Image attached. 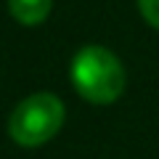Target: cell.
I'll list each match as a JSON object with an SVG mask.
<instances>
[{
	"label": "cell",
	"mask_w": 159,
	"mask_h": 159,
	"mask_svg": "<svg viewBox=\"0 0 159 159\" xmlns=\"http://www.w3.org/2000/svg\"><path fill=\"white\" fill-rule=\"evenodd\" d=\"M53 0H8V11L24 27H34V24L45 21L51 13Z\"/></svg>",
	"instance_id": "3"
},
{
	"label": "cell",
	"mask_w": 159,
	"mask_h": 159,
	"mask_svg": "<svg viewBox=\"0 0 159 159\" xmlns=\"http://www.w3.org/2000/svg\"><path fill=\"white\" fill-rule=\"evenodd\" d=\"M64 125V103L53 93H34L24 98L8 119V135L19 146H43Z\"/></svg>",
	"instance_id": "2"
},
{
	"label": "cell",
	"mask_w": 159,
	"mask_h": 159,
	"mask_svg": "<svg viewBox=\"0 0 159 159\" xmlns=\"http://www.w3.org/2000/svg\"><path fill=\"white\" fill-rule=\"evenodd\" d=\"M138 11L154 29H159V0H138Z\"/></svg>",
	"instance_id": "4"
},
{
	"label": "cell",
	"mask_w": 159,
	"mask_h": 159,
	"mask_svg": "<svg viewBox=\"0 0 159 159\" xmlns=\"http://www.w3.org/2000/svg\"><path fill=\"white\" fill-rule=\"evenodd\" d=\"M77 93L90 103H111L125 90V69L109 48L85 45L72 58L69 69Z\"/></svg>",
	"instance_id": "1"
}]
</instances>
